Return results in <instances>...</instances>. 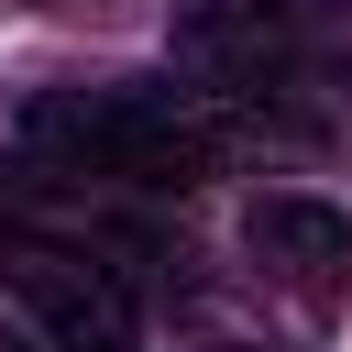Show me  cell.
Wrapping results in <instances>:
<instances>
[{"instance_id":"6da1fadb","label":"cell","mask_w":352,"mask_h":352,"mask_svg":"<svg viewBox=\"0 0 352 352\" xmlns=\"http://www.w3.org/2000/svg\"><path fill=\"white\" fill-rule=\"evenodd\" d=\"M231 110L209 88H154V77H99V88H44L22 110V154L66 187H121V198H187L231 154Z\"/></svg>"},{"instance_id":"7a4b0ae2","label":"cell","mask_w":352,"mask_h":352,"mask_svg":"<svg viewBox=\"0 0 352 352\" xmlns=\"http://www.w3.org/2000/svg\"><path fill=\"white\" fill-rule=\"evenodd\" d=\"M187 77L264 132L352 121V0H209L176 22Z\"/></svg>"},{"instance_id":"3957f363","label":"cell","mask_w":352,"mask_h":352,"mask_svg":"<svg viewBox=\"0 0 352 352\" xmlns=\"http://www.w3.org/2000/svg\"><path fill=\"white\" fill-rule=\"evenodd\" d=\"M0 286H11V308L44 330V352H143V286H132L110 253L66 242V231L11 220V231H0Z\"/></svg>"},{"instance_id":"277c9868","label":"cell","mask_w":352,"mask_h":352,"mask_svg":"<svg viewBox=\"0 0 352 352\" xmlns=\"http://www.w3.org/2000/svg\"><path fill=\"white\" fill-rule=\"evenodd\" d=\"M242 242L286 275V286H341V264H352V220L330 209V198H253L242 209Z\"/></svg>"},{"instance_id":"5b68a950","label":"cell","mask_w":352,"mask_h":352,"mask_svg":"<svg viewBox=\"0 0 352 352\" xmlns=\"http://www.w3.org/2000/svg\"><path fill=\"white\" fill-rule=\"evenodd\" d=\"M198 352H275V341H198Z\"/></svg>"}]
</instances>
